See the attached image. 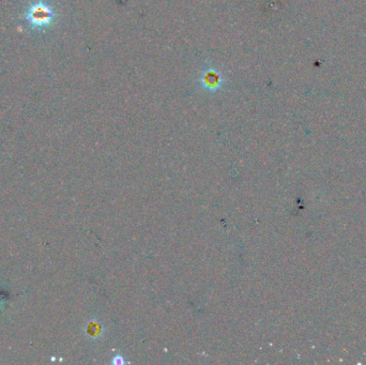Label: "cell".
I'll return each instance as SVG.
<instances>
[{
    "mask_svg": "<svg viewBox=\"0 0 366 365\" xmlns=\"http://www.w3.org/2000/svg\"><path fill=\"white\" fill-rule=\"evenodd\" d=\"M52 17V10L43 3L35 4L31 7L27 14V19L30 24L36 26V27H43V26L49 25Z\"/></svg>",
    "mask_w": 366,
    "mask_h": 365,
    "instance_id": "1",
    "label": "cell"
},
{
    "mask_svg": "<svg viewBox=\"0 0 366 365\" xmlns=\"http://www.w3.org/2000/svg\"><path fill=\"white\" fill-rule=\"evenodd\" d=\"M113 363H115V364H122V363H124V360H123V358H122V357L117 356V357L114 358Z\"/></svg>",
    "mask_w": 366,
    "mask_h": 365,
    "instance_id": "2",
    "label": "cell"
}]
</instances>
